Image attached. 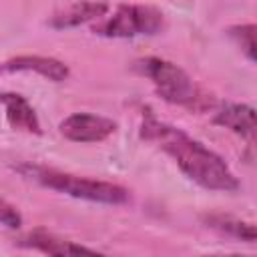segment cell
Wrapping results in <instances>:
<instances>
[{
  "instance_id": "52a82bcc",
  "label": "cell",
  "mask_w": 257,
  "mask_h": 257,
  "mask_svg": "<svg viewBox=\"0 0 257 257\" xmlns=\"http://www.w3.org/2000/svg\"><path fill=\"white\" fill-rule=\"evenodd\" d=\"M4 72L12 70H34L54 82H60L68 76V66L56 58H46V56H16L4 62Z\"/></svg>"
},
{
  "instance_id": "5b68a950",
  "label": "cell",
  "mask_w": 257,
  "mask_h": 257,
  "mask_svg": "<svg viewBox=\"0 0 257 257\" xmlns=\"http://www.w3.org/2000/svg\"><path fill=\"white\" fill-rule=\"evenodd\" d=\"M114 128H116V124L110 118L90 114V112H74L60 122V133L68 141H74V143L102 141L108 135H112Z\"/></svg>"
},
{
  "instance_id": "9c48e42d",
  "label": "cell",
  "mask_w": 257,
  "mask_h": 257,
  "mask_svg": "<svg viewBox=\"0 0 257 257\" xmlns=\"http://www.w3.org/2000/svg\"><path fill=\"white\" fill-rule=\"evenodd\" d=\"M2 104L6 110V118L10 120L12 126L22 128L26 133H40V122L36 118L34 108L28 104V100L20 94L14 92H4L2 94Z\"/></svg>"
},
{
  "instance_id": "6da1fadb",
  "label": "cell",
  "mask_w": 257,
  "mask_h": 257,
  "mask_svg": "<svg viewBox=\"0 0 257 257\" xmlns=\"http://www.w3.org/2000/svg\"><path fill=\"white\" fill-rule=\"evenodd\" d=\"M141 137L157 143L167 155L177 161L179 169L201 187L225 193L239 189V181L229 171L227 163L217 153L207 149L203 143L191 139L181 128L147 116L141 126Z\"/></svg>"
},
{
  "instance_id": "4fadbf2b",
  "label": "cell",
  "mask_w": 257,
  "mask_h": 257,
  "mask_svg": "<svg viewBox=\"0 0 257 257\" xmlns=\"http://www.w3.org/2000/svg\"><path fill=\"white\" fill-rule=\"evenodd\" d=\"M0 221H2V225L8 227V229H16V227H20V223H22L18 211H16L14 207H10L6 201L0 203Z\"/></svg>"
},
{
  "instance_id": "277c9868",
  "label": "cell",
  "mask_w": 257,
  "mask_h": 257,
  "mask_svg": "<svg viewBox=\"0 0 257 257\" xmlns=\"http://www.w3.org/2000/svg\"><path fill=\"white\" fill-rule=\"evenodd\" d=\"M163 28V14L153 6L122 4L116 8L112 18H108L96 32L112 38H131L139 34H155Z\"/></svg>"
},
{
  "instance_id": "7c38bea8",
  "label": "cell",
  "mask_w": 257,
  "mask_h": 257,
  "mask_svg": "<svg viewBox=\"0 0 257 257\" xmlns=\"http://www.w3.org/2000/svg\"><path fill=\"white\" fill-rule=\"evenodd\" d=\"M231 38L239 44V48L257 62V24H243V26H233L229 28Z\"/></svg>"
},
{
  "instance_id": "30bf717a",
  "label": "cell",
  "mask_w": 257,
  "mask_h": 257,
  "mask_svg": "<svg viewBox=\"0 0 257 257\" xmlns=\"http://www.w3.org/2000/svg\"><path fill=\"white\" fill-rule=\"evenodd\" d=\"M106 10H108V6L104 2H76V4H70L68 8H64L62 12L54 14L50 24L54 28H70V26L88 22L92 18H98Z\"/></svg>"
},
{
  "instance_id": "3957f363",
  "label": "cell",
  "mask_w": 257,
  "mask_h": 257,
  "mask_svg": "<svg viewBox=\"0 0 257 257\" xmlns=\"http://www.w3.org/2000/svg\"><path fill=\"white\" fill-rule=\"evenodd\" d=\"M135 66L153 80L157 92L175 104H187L193 106V102L199 98L197 96V88L193 84V80L189 78V74L179 68L177 64L163 60V58H141L135 62Z\"/></svg>"
},
{
  "instance_id": "7a4b0ae2",
  "label": "cell",
  "mask_w": 257,
  "mask_h": 257,
  "mask_svg": "<svg viewBox=\"0 0 257 257\" xmlns=\"http://www.w3.org/2000/svg\"><path fill=\"white\" fill-rule=\"evenodd\" d=\"M20 171L32 177L34 181H38L40 185L66 193L76 199H86V201L106 203V205H122L128 201V191L112 183L82 179L68 173H58L54 169H40V167H22Z\"/></svg>"
},
{
  "instance_id": "8fae6325",
  "label": "cell",
  "mask_w": 257,
  "mask_h": 257,
  "mask_svg": "<svg viewBox=\"0 0 257 257\" xmlns=\"http://www.w3.org/2000/svg\"><path fill=\"white\" fill-rule=\"evenodd\" d=\"M207 225L241 241H257V225L241 221L231 215H207L205 217Z\"/></svg>"
},
{
  "instance_id": "ba28073f",
  "label": "cell",
  "mask_w": 257,
  "mask_h": 257,
  "mask_svg": "<svg viewBox=\"0 0 257 257\" xmlns=\"http://www.w3.org/2000/svg\"><path fill=\"white\" fill-rule=\"evenodd\" d=\"M22 247H32V249H38L42 253H48V255H74V253H96L94 249H88L84 245H78V243H72V241H64V239H58L46 231H32L28 233L22 241H20Z\"/></svg>"
},
{
  "instance_id": "8992f818",
  "label": "cell",
  "mask_w": 257,
  "mask_h": 257,
  "mask_svg": "<svg viewBox=\"0 0 257 257\" xmlns=\"http://www.w3.org/2000/svg\"><path fill=\"white\" fill-rule=\"evenodd\" d=\"M215 122L241 137H247V139L257 137V110L247 104H239V102L225 104L215 114Z\"/></svg>"
}]
</instances>
